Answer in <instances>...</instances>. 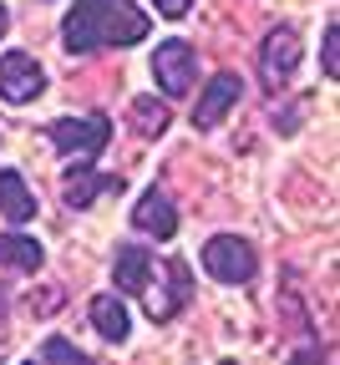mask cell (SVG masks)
I'll list each match as a JSON object with an SVG mask.
<instances>
[{
  "instance_id": "obj_16",
  "label": "cell",
  "mask_w": 340,
  "mask_h": 365,
  "mask_svg": "<svg viewBox=\"0 0 340 365\" xmlns=\"http://www.w3.org/2000/svg\"><path fill=\"white\" fill-rule=\"evenodd\" d=\"M325 76H340V26H325Z\"/></svg>"
},
{
  "instance_id": "obj_12",
  "label": "cell",
  "mask_w": 340,
  "mask_h": 365,
  "mask_svg": "<svg viewBox=\"0 0 340 365\" xmlns=\"http://www.w3.org/2000/svg\"><path fill=\"white\" fill-rule=\"evenodd\" d=\"M0 213L11 223H31L36 218V193L26 188V178L16 168H0Z\"/></svg>"
},
{
  "instance_id": "obj_8",
  "label": "cell",
  "mask_w": 340,
  "mask_h": 365,
  "mask_svg": "<svg viewBox=\"0 0 340 365\" xmlns=\"http://www.w3.org/2000/svg\"><path fill=\"white\" fill-rule=\"evenodd\" d=\"M239 97H244V81H239L234 71H219V76L204 86L199 107H193V127H199V132H214V127L239 107Z\"/></svg>"
},
{
  "instance_id": "obj_9",
  "label": "cell",
  "mask_w": 340,
  "mask_h": 365,
  "mask_svg": "<svg viewBox=\"0 0 340 365\" xmlns=\"http://www.w3.org/2000/svg\"><path fill=\"white\" fill-rule=\"evenodd\" d=\"M132 228L137 234H148V239H173L178 234V208L163 188H148L137 203H132Z\"/></svg>"
},
{
  "instance_id": "obj_3",
  "label": "cell",
  "mask_w": 340,
  "mask_h": 365,
  "mask_svg": "<svg viewBox=\"0 0 340 365\" xmlns=\"http://www.w3.org/2000/svg\"><path fill=\"white\" fill-rule=\"evenodd\" d=\"M46 137H51V148L76 158V163H91L96 153L107 148V137H112V117L102 112H91V117H56L51 127H46Z\"/></svg>"
},
{
  "instance_id": "obj_2",
  "label": "cell",
  "mask_w": 340,
  "mask_h": 365,
  "mask_svg": "<svg viewBox=\"0 0 340 365\" xmlns=\"http://www.w3.org/2000/svg\"><path fill=\"white\" fill-rule=\"evenodd\" d=\"M112 279H117V289H127V294H142L148 299V314L153 319H173L188 299H178L173 289H163V279H168V264H158L142 244H127V249H117V259H112Z\"/></svg>"
},
{
  "instance_id": "obj_14",
  "label": "cell",
  "mask_w": 340,
  "mask_h": 365,
  "mask_svg": "<svg viewBox=\"0 0 340 365\" xmlns=\"http://www.w3.org/2000/svg\"><path fill=\"white\" fill-rule=\"evenodd\" d=\"M127 117H132V127H137L142 137H158V132L168 127V107H163L158 97H137V102L127 107Z\"/></svg>"
},
{
  "instance_id": "obj_5",
  "label": "cell",
  "mask_w": 340,
  "mask_h": 365,
  "mask_svg": "<svg viewBox=\"0 0 340 365\" xmlns=\"http://www.w3.org/2000/svg\"><path fill=\"white\" fill-rule=\"evenodd\" d=\"M300 56H305L300 31H295V26H274V31L264 36V46H259V76H264V86H269V91L289 86V81H295V71H300Z\"/></svg>"
},
{
  "instance_id": "obj_10",
  "label": "cell",
  "mask_w": 340,
  "mask_h": 365,
  "mask_svg": "<svg viewBox=\"0 0 340 365\" xmlns=\"http://www.w3.org/2000/svg\"><path fill=\"white\" fill-rule=\"evenodd\" d=\"M107 188H122V182H117V178H107V173H96L91 163H76V168L61 178V198H66L71 208H91Z\"/></svg>"
},
{
  "instance_id": "obj_15",
  "label": "cell",
  "mask_w": 340,
  "mask_h": 365,
  "mask_svg": "<svg viewBox=\"0 0 340 365\" xmlns=\"http://www.w3.org/2000/svg\"><path fill=\"white\" fill-rule=\"evenodd\" d=\"M41 360H46V365H91L66 335H51V340H46V345H41Z\"/></svg>"
},
{
  "instance_id": "obj_13",
  "label": "cell",
  "mask_w": 340,
  "mask_h": 365,
  "mask_svg": "<svg viewBox=\"0 0 340 365\" xmlns=\"http://www.w3.org/2000/svg\"><path fill=\"white\" fill-rule=\"evenodd\" d=\"M0 264H11V269H26L36 274L46 264V249L31 239V234H0Z\"/></svg>"
},
{
  "instance_id": "obj_18",
  "label": "cell",
  "mask_w": 340,
  "mask_h": 365,
  "mask_svg": "<svg viewBox=\"0 0 340 365\" xmlns=\"http://www.w3.org/2000/svg\"><path fill=\"white\" fill-rule=\"evenodd\" d=\"M153 6H158V16L178 21V16H188V11H193V0H153Z\"/></svg>"
},
{
  "instance_id": "obj_7",
  "label": "cell",
  "mask_w": 340,
  "mask_h": 365,
  "mask_svg": "<svg viewBox=\"0 0 340 365\" xmlns=\"http://www.w3.org/2000/svg\"><path fill=\"white\" fill-rule=\"evenodd\" d=\"M41 91H46V71H41V61L31 51H6L0 56V97H6L11 107L36 102Z\"/></svg>"
},
{
  "instance_id": "obj_4",
  "label": "cell",
  "mask_w": 340,
  "mask_h": 365,
  "mask_svg": "<svg viewBox=\"0 0 340 365\" xmlns=\"http://www.w3.org/2000/svg\"><path fill=\"white\" fill-rule=\"evenodd\" d=\"M204 269H209V279H219V284H249L254 269H259V259H254V244L249 239L214 234L204 244Z\"/></svg>"
},
{
  "instance_id": "obj_11",
  "label": "cell",
  "mask_w": 340,
  "mask_h": 365,
  "mask_svg": "<svg viewBox=\"0 0 340 365\" xmlns=\"http://www.w3.org/2000/svg\"><path fill=\"white\" fill-rule=\"evenodd\" d=\"M86 314H91V330L102 335V340H112V345H122L132 335V314H127L122 294H96Z\"/></svg>"
},
{
  "instance_id": "obj_20",
  "label": "cell",
  "mask_w": 340,
  "mask_h": 365,
  "mask_svg": "<svg viewBox=\"0 0 340 365\" xmlns=\"http://www.w3.org/2000/svg\"><path fill=\"white\" fill-rule=\"evenodd\" d=\"M0 335H6V314H0Z\"/></svg>"
},
{
  "instance_id": "obj_17",
  "label": "cell",
  "mask_w": 340,
  "mask_h": 365,
  "mask_svg": "<svg viewBox=\"0 0 340 365\" xmlns=\"http://www.w3.org/2000/svg\"><path fill=\"white\" fill-rule=\"evenodd\" d=\"M289 365H330V355H325L320 345H305V350L289 355Z\"/></svg>"
},
{
  "instance_id": "obj_6",
  "label": "cell",
  "mask_w": 340,
  "mask_h": 365,
  "mask_svg": "<svg viewBox=\"0 0 340 365\" xmlns=\"http://www.w3.org/2000/svg\"><path fill=\"white\" fill-rule=\"evenodd\" d=\"M148 66H153V81H158L163 97H188L193 76H199V56H193L188 41H163Z\"/></svg>"
},
{
  "instance_id": "obj_1",
  "label": "cell",
  "mask_w": 340,
  "mask_h": 365,
  "mask_svg": "<svg viewBox=\"0 0 340 365\" xmlns=\"http://www.w3.org/2000/svg\"><path fill=\"white\" fill-rule=\"evenodd\" d=\"M148 36V16L132 0H76L61 21V46L71 56H91L102 46H137Z\"/></svg>"
},
{
  "instance_id": "obj_21",
  "label": "cell",
  "mask_w": 340,
  "mask_h": 365,
  "mask_svg": "<svg viewBox=\"0 0 340 365\" xmlns=\"http://www.w3.org/2000/svg\"><path fill=\"white\" fill-rule=\"evenodd\" d=\"M26 365H36V360H26Z\"/></svg>"
},
{
  "instance_id": "obj_19",
  "label": "cell",
  "mask_w": 340,
  "mask_h": 365,
  "mask_svg": "<svg viewBox=\"0 0 340 365\" xmlns=\"http://www.w3.org/2000/svg\"><path fill=\"white\" fill-rule=\"evenodd\" d=\"M11 31V11H6V0H0V36Z\"/></svg>"
}]
</instances>
